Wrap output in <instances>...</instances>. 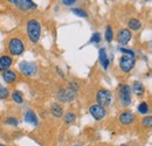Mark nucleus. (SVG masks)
<instances>
[{
    "mask_svg": "<svg viewBox=\"0 0 152 146\" xmlns=\"http://www.w3.org/2000/svg\"><path fill=\"white\" fill-rule=\"evenodd\" d=\"M12 98H13V101L15 102V103H23V97H22V93L19 91H14L12 93Z\"/></svg>",
    "mask_w": 152,
    "mask_h": 146,
    "instance_id": "nucleus-21",
    "label": "nucleus"
},
{
    "mask_svg": "<svg viewBox=\"0 0 152 146\" xmlns=\"http://www.w3.org/2000/svg\"><path fill=\"white\" fill-rule=\"evenodd\" d=\"M6 124H8V125H12V126H17L18 124H19V122L14 118V117H8L7 119H6Z\"/></svg>",
    "mask_w": 152,
    "mask_h": 146,
    "instance_id": "nucleus-26",
    "label": "nucleus"
},
{
    "mask_svg": "<svg viewBox=\"0 0 152 146\" xmlns=\"http://www.w3.org/2000/svg\"><path fill=\"white\" fill-rule=\"evenodd\" d=\"M50 112L53 113L54 117L60 118V117H62V115H63V108H62L58 103H53L52 107H50Z\"/></svg>",
    "mask_w": 152,
    "mask_h": 146,
    "instance_id": "nucleus-16",
    "label": "nucleus"
},
{
    "mask_svg": "<svg viewBox=\"0 0 152 146\" xmlns=\"http://www.w3.org/2000/svg\"><path fill=\"white\" fill-rule=\"evenodd\" d=\"M19 70L26 76H34L38 72V66L34 62H28V61H22L19 63Z\"/></svg>",
    "mask_w": 152,
    "mask_h": 146,
    "instance_id": "nucleus-5",
    "label": "nucleus"
},
{
    "mask_svg": "<svg viewBox=\"0 0 152 146\" xmlns=\"http://www.w3.org/2000/svg\"><path fill=\"white\" fill-rule=\"evenodd\" d=\"M25 120L29 124H33V125H37L38 124V117L37 115L34 113L33 110H28L26 113H25Z\"/></svg>",
    "mask_w": 152,
    "mask_h": 146,
    "instance_id": "nucleus-15",
    "label": "nucleus"
},
{
    "mask_svg": "<svg viewBox=\"0 0 152 146\" xmlns=\"http://www.w3.org/2000/svg\"><path fill=\"white\" fill-rule=\"evenodd\" d=\"M27 34L33 43H37L41 36V25L38 20L31 19L27 22Z\"/></svg>",
    "mask_w": 152,
    "mask_h": 146,
    "instance_id": "nucleus-1",
    "label": "nucleus"
},
{
    "mask_svg": "<svg viewBox=\"0 0 152 146\" xmlns=\"http://www.w3.org/2000/svg\"><path fill=\"white\" fill-rule=\"evenodd\" d=\"M12 5H14L20 11H32L37 8V5L32 0H7Z\"/></svg>",
    "mask_w": 152,
    "mask_h": 146,
    "instance_id": "nucleus-7",
    "label": "nucleus"
},
{
    "mask_svg": "<svg viewBox=\"0 0 152 146\" xmlns=\"http://www.w3.org/2000/svg\"><path fill=\"white\" fill-rule=\"evenodd\" d=\"M96 102L98 105L101 107H108L113 102V93L109 90H105V89H101L98 90L96 93Z\"/></svg>",
    "mask_w": 152,
    "mask_h": 146,
    "instance_id": "nucleus-3",
    "label": "nucleus"
},
{
    "mask_svg": "<svg viewBox=\"0 0 152 146\" xmlns=\"http://www.w3.org/2000/svg\"><path fill=\"white\" fill-rule=\"evenodd\" d=\"M131 37H132L131 31L128 29V28H124V29H122V31L118 33L117 41H118V43H121L122 46H125V45H128V42L131 40Z\"/></svg>",
    "mask_w": 152,
    "mask_h": 146,
    "instance_id": "nucleus-10",
    "label": "nucleus"
},
{
    "mask_svg": "<svg viewBox=\"0 0 152 146\" xmlns=\"http://www.w3.org/2000/svg\"><path fill=\"white\" fill-rule=\"evenodd\" d=\"M142 124H143L144 128H151L152 126V117L151 116H146V117H144L143 120H142Z\"/></svg>",
    "mask_w": 152,
    "mask_h": 146,
    "instance_id": "nucleus-24",
    "label": "nucleus"
},
{
    "mask_svg": "<svg viewBox=\"0 0 152 146\" xmlns=\"http://www.w3.org/2000/svg\"><path fill=\"white\" fill-rule=\"evenodd\" d=\"M119 50L123 53V55H131V56H134V53L130 49H125V48H119Z\"/></svg>",
    "mask_w": 152,
    "mask_h": 146,
    "instance_id": "nucleus-28",
    "label": "nucleus"
},
{
    "mask_svg": "<svg viewBox=\"0 0 152 146\" xmlns=\"http://www.w3.org/2000/svg\"><path fill=\"white\" fill-rule=\"evenodd\" d=\"M0 146H5V145H4V144H0Z\"/></svg>",
    "mask_w": 152,
    "mask_h": 146,
    "instance_id": "nucleus-31",
    "label": "nucleus"
},
{
    "mask_svg": "<svg viewBox=\"0 0 152 146\" xmlns=\"http://www.w3.org/2000/svg\"><path fill=\"white\" fill-rule=\"evenodd\" d=\"M121 146H126V145H121Z\"/></svg>",
    "mask_w": 152,
    "mask_h": 146,
    "instance_id": "nucleus-32",
    "label": "nucleus"
},
{
    "mask_svg": "<svg viewBox=\"0 0 152 146\" xmlns=\"http://www.w3.org/2000/svg\"><path fill=\"white\" fill-rule=\"evenodd\" d=\"M90 42L91 43H99L101 42V36H99V34L98 33H94L93 34V36H91V39H90Z\"/></svg>",
    "mask_w": 152,
    "mask_h": 146,
    "instance_id": "nucleus-27",
    "label": "nucleus"
},
{
    "mask_svg": "<svg viewBox=\"0 0 152 146\" xmlns=\"http://www.w3.org/2000/svg\"><path fill=\"white\" fill-rule=\"evenodd\" d=\"M75 97H76V91L72 90L70 88L69 89H62V90H60L58 93H57L58 101H62V102H70Z\"/></svg>",
    "mask_w": 152,
    "mask_h": 146,
    "instance_id": "nucleus-9",
    "label": "nucleus"
},
{
    "mask_svg": "<svg viewBox=\"0 0 152 146\" xmlns=\"http://www.w3.org/2000/svg\"><path fill=\"white\" fill-rule=\"evenodd\" d=\"M76 120V115L73 112H68L64 115V123L66 124H73Z\"/></svg>",
    "mask_w": 152,
    "mask_h": 146,
    "instance_id": "nucleus-19",
    "label": "nucleus"
},
{
    "mask_svg": "<svg viewBox=\"0 0 152 146\" xmlns=\"http://www.w3.org/2000/svg\"><path fill=\"white\" fill-rule=\"evenodd\" d=\"M17 74L14 73L13 70H6V72H4L2 73V78H4V81L6 82V83H8V84H12V83H14L15 81H17Z\"/></svg>",
    "mask_w": 152,
    "mask_h": 146,
    "instance_id": "nucleus-13",
    "label": "nucleus"
},
{
    "mask_svg": "<svg viewBox=\"0 0 152 146\" xmlns=\"http://www.w3.org/2000/svg\"><path fill=\"white\" fill-rule=\"evenodd\" d=\"M119 122H121V124H123V125H130V124H132L133 122H134V115H133L132 112H130V111H124V112H122L121 115H119Z\"/></svg>",
    "mask_w": 152,
    "mask_h": 146,
    "instance_id": "nucleus-11",
    "label": "nucleus"
},
{
    "mask_svg": "<svg viewBox=\"0 0 152 146\" xmlns=\"http://www.w3.org/2000/svg\"><path fill=\"white\" fill-rule=\"evenodd\" d=\"M72 12H73L75 15L80 17V18H88L87 12H86V11H83V9H81V8H73V9H72Z\"/></svg>",
    "mask_w": 152,
    "mask_h": 146,
    "instance_id": "nucleus-22",
    "label": "nucleus"
},
{
    "mask_svg": "<svg viewBox=\"0 0 152 146\" xmlns=\"http://www.w3.org/2000/svg\"><path fill=\"white\" fill-rule=\"evenodd\" d=\"M145 1H146V0H145Z\"/></svg>",
    "mask_w": 152,
    "mask_h": 146,
    "instance_id": "nucleus-34",
    "label": "nucleus"
},
{
    "mask_svg": "<svg viewBox=\"0 0 152 146\" xmlns=\"http://www.w3.org/2000/svg\"><path fill=\"white\" fill-rule=\"evenodd\" d=\"M8 52L13 56H19L25 52V45L19 37H12L8 41Z\"/></svg>",
    "mask_w": 152,
    "mask_h": 146,
    "instance_id": "nucleus-2",
    "label": "nucleus"
},
{
    "mask_svg": "<svg viewBox=\"0 0 152 146\" xmlns=\"http://www.w3.org/2000/svg\"><path fill=\"white\" fill-rule=\"evenodd\" d=\"M12 62H13V60L11 56H7V55L1 56L0 57V72L4 73L6 70H8V68L12 66Z\"/></svg>",
    "mask_w": 152,
    "mask_h": 146,
    "instance_id": "nucleus-12",
    "label": "nucleus"
},
{
    "mask_svg": "<svg viewBox=\"0 0 152 146\" xmlns=\"http://www.w3.org/2000/svg\"><path fill=\"white\" fill-rule=\"evenodd\" d=\"M75 146H81V145H75Z\"/></svg>",
    "mask_w": 152,
    "mask_h": 146,
    "instance_id": "nucleus-33",
    "label": "nucleus"
},
{
    "mask_svg": "<svg viewBox=\"0 0 152 146\" xmlns=\"http://www.w3.org/2000/svg\"><path fill=\"white\" fill-rule=\"evenodd\" d=\"M56 69H57V72H58V74H60V75H61V76H62V77H64V74H63V73H62V72H61V69H60V68H58V67H57Z\"/></svg>",
    "mask_w": 152,
    "mask_h": 146,
    "instance_id": "nucleus-30",
    "label": "nucleus"
},
{
    "mask_svg": "<svg viewBox=\"0 0 152 146\" xmlns=\"http://www.w3.org/2000/svg\"><path fill=\"white\" fill-rule=\"evenodd\" d=\"M76 2V0H62V4L66 6H72Z\"/></svg>",
    "mask_w": 152,
    "mask_h": 146,
    "instance_id": "nucleus-29",
    "label": "nucleus"
},
{
    "mask_svg": "<svg viewBox=\"0 0 152 146\" xmlns=\"http://www.w3.org/2000/svg\"><path fill=\"white\" fill-rule=\"evenodd\" d=\"M119 101L124 107L131 104V89L128 84L119 85Z\"/></svg>",
    "mask_w": 152,
    "mask_h": 146,
    "instance_id": "nucleus-4",
    "label": "nucleus"
},
{
    "mask_svg": "<svg viewBox=\"0 0 152 146\" xmlns=\"http://www.w3.org/2000/svg\"><path fill=\"white\" fill-rule=\"evenodd\" d=\"M134 63H136L134 56H131V55H123L119 58V68L124 73H129L134 67Z\"/></svg>",
    "mask_w": 152,
    "mask_h": 146,
    "instance_id": "nucleus-6",
    "label": "nucleus"
},
{
    "mask_svg": "<svg viewBox=\"0 0 152 146\" xmlns=\"http://www.w3.org/2000/svg\"><path fill=\"white\" fill-rule=\"evenodd\" d=\"M128 26H129V29H130V31H134V32H137V31H139V29L142 28V22H140L138 19L132 18V19H130V20H129Z\"/></svg>",
    "mask_w": 152,
    "mask_h": 146,
    "instance_id": "nucleus-17",
    "label": "nucleus"
},
{
    "mask_svg": "<svg viewBox=\"0 0 152 146\" xmlns=\"http://www.w3.org/2000/svg\"><path fill=\"white\" fill-rule=\"evenodd\" d=\"M132 90L137 96H142V95L145 92V88H144V85H143L140 82H136V83L133 84Z\"/></svg>",
    "mask_w": 152,
    "mask_h": 146,
    "instance_id": "nucleus-18",
    "label": "nucleus"
},
{
    "mask_svg": "<svg viewBox=\"0 0 152 146\" xmlns=\"http://www.w3.org/2000/svg\"><path fill=\"white\" fill-rule=\"evenodd\" d=\"M113 39H114L113 28H111L110 26H108V27H107V29H105V40H107L108 42H111V41H113Z\"/></svg>",
    "mask_w": 152,
    "mask_h": 146,
    "instance_id": "nucleus-23",
    "label": "nucleus"
},
{
    "mask_svg": "<svg viewBox=\"0 0 152 146\" xmlns=\"http://www.w3.org/2000/svg\"><path fill=\"white\" fill-rule=\"evenodd\" d=\"M89 112H90V115L95 118L96 120H102V119L105 117V110H104L103 107H101V105H98V104L90 105Z\"/></svg>",
    "mask_w": 152,
    "mask_h": 146,
    "instance_id": "nucleus-8",
    "label": "nucleus"
},
{
    "mask_svg": "<svg viewBox=\"0 0 152 146\" xmlns=\"http://www.w3.org/2000/svg\"><path fill=\"white\" fill-rule=\"evenodd\" d=\"M149 110H150V107H149V104H148L146 102H142V103L138 105V112H139V113L146 115V113L149 112Z\"/></svg>",
    "mask_w": 152,
    "mask_h": 146,
    "instance_id": "nucleus-20",
    "label": "nucleus"
},
{
    "mask_svg": "<svg viewBox=\"0 0 152 146\" xmlns=\"http://www.w3.org/2000/svg\"><path fill=\"white\" fill-rule=\"evenodd\" d=\"M98 57H99V62L102 64V67L104 69H108L109 67V58L107 56V53H105V49L104 48H101L99 52H98Z\"/></svg>",
    "mask_w": 152,
    "mask_h": 146,
    "instance_id": "nucleus-14",
    "label": "nucleus"
},
{
    "mask_svg": "<svg viewBox=\"0 0 152 146\" xmlns=\"http://www.w3.org/2000/svg\"><path fill=\"white\" fill-rule=\"evenodd\" d=\"M8 96H10L8 90H7L5 87H2V85L0 84V99H6Z\"/></svg>",
    "mask_w": 152,
    "mask_h": 146,
    "instance_id": "nucleus-25",
    "label": "nucleus"
}]
</instances>
